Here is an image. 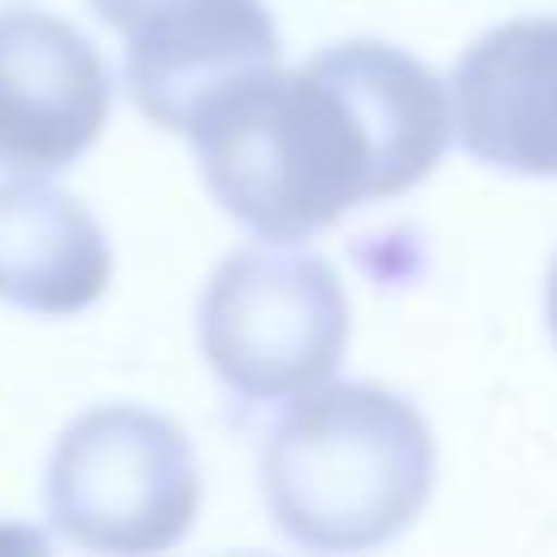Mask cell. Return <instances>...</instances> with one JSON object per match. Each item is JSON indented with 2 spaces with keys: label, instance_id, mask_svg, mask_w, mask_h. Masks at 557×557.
<instances>
[{
  "label": "cell",
  "instance_id": "6da1fadb",
  "mask_svg": "<svg viewBox=\"0 0 557 557\" xmlns=\"http://www.w3.org/2000/svg\"><path fill=\"white\" fill-rule=\"evenodd\" d=\"M215 206L274 245H298L352 206L386 201L450 147L445 84L382 39H347L304 69H260L186 127Z\"/></svg>",
  "mask_w": 557,
  "mask_h": 557
},
{
  "label": "cell",
  "instance_id": "7a4b0ae2",
  "mask_svg": "<svg viewBox=\"0 0 557 557\" xmlns=\"http://www.w3.org/2000/svg\"><path fill=\"white\" fill-rule=\"evenodd\" d=\"M270 519L318 553L392 543L435 490V435L406 396L372 382L298 392L260 455Z\"/></svg>",
  "mask_w": 557,
  "mask_h": 557
},
{
  "label": "cell",
  "instance_id": "3957f363",
  "mask_svg": "<svg viewBox=\"0 0 557 557\" xmlns=\"http://www.w3.org/2000/svg\"><path fill=\"white\" fill-rule=\"evenodd\" d=\"M59 539L94 553H162L191 533L201 470L182 425L147 406H98L64 425L45 474Z\"/></svg>",
  "mask_w": 557,
  "mask_h": 557
},
{
  "label": "cell",
  "instance_id": "277c9868",
  "mask_svg": "<svg viewBox=\"0 0 557 557\" xmlns=\"http://www.w3.org/2000/svg\"><path fill=\"white\" fill-rule=\"evenodd\" d=\"M352 333L333 264L288 245L235 250L201 294L211 372L245 401H284L337 372Z\"/></svg>",
  "mask_w": 557,
  "mask_h": 557
},
{
  "label": "cell",
  "instance_id": "5b68a950",
  "mask_svg": "<svg viewBox=\"0 0 557 557\" xmlns=\"http://www.w3.org/2000/svg\"><path fill=\"white\" fill-rule=\"evenodd\" d=\"M113 78L84 29L45 10H0V166L49 176L108 127Z\"/></svg>",
  "mask_w": 557,
  "mask_h": 557
},
{
  "label": "cell",
  "instance_id": "8992f818",
  "mask_svg": "<svg viewBox=\"0 0 557 557\" xmlns=\"http://www.w3.org/2000/svg\"><path fill=\"white\" fill-rule=\"evenodd\" d=\"M455 133L484 166L557 176V15L480 35L455 69Z\"/></svg>",
  "mask_w": 557,
  "mask_h": 557
},
{
  "label": "cell",
  "instance_id": "52a82bcc",
  "mask_svg": "<svg viewBox=\"0 0 557 557\" xmlns=\"http://www.w3.org/2000/svg\"><path fill=\"white\" fill-rule=\"evenodd\" d=\"M123 35L127 94L172 133H186L231 84L278 64V29L260 0H191L137 20Z\"/></svg>",
  "mask_w": 557,
  "mask_h": 557
},
{
  "label": "cell",
  "instance_id": "ba28073f",
  "mask_svg": "<svg viewBox=\"0 0 557 557\" xmlns=\"http://www.w3.org/2000/svg\"><path fill=\"white\" fill-rule=\"evenodd\" d=\"M113 278L103 225L49 182L0 186V298L25 313H78Z\"/></svg>",
  "mask_w": 557,
  "mask_h": 557
},
{
  "label": "cell",
  "instance_id": "9c48e42d",
  "mask_svg": "<svg viewBox=\"0 0 557 557\" xmlns=\"http://www.w3.org/2000/svg\"><path fill=\"white\" fill-rule=\"evenodd\" d=\"M98 10V20L113 29H133L137 20H152L162 10H176V5H191V0H88Z\"/></svg>",
  "mask_w": 557,
  "mask_h": 557
},
{
  "label": "cell",
  "instance_id": "30bf717a",
  "mask_svg": "<svg viewBox=\"0 0 557 557\" xmlns=\"http://www.w3.org/2000/svg\"><path fill=\"white\" fill-rule=\"evenodd\" d=\"M548 323H553V337H557V260H553V274H548Z\"/></svg>",
  "mask_w": 557,
  "mask_h": 557
}]
</instances>
